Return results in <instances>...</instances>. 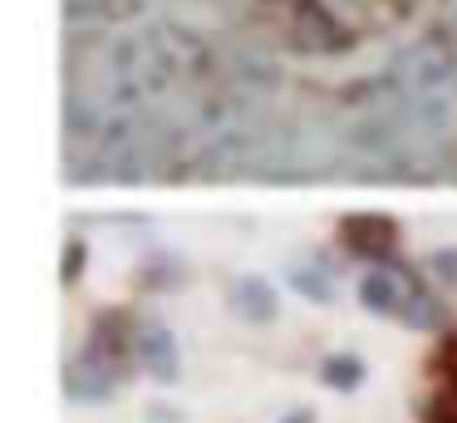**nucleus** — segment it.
Segmentation results:
<instances>
[{
    "mask_svg": "<svg viewBox=\"0 0 457 423\" xmlns=\"http://www.w3.org/2000/svg\"><path fill=\"white\" fill-rule=\"evenodd\" d=\"M428 369L437 374V384H457V330L437 344V354H433V364H428Z\"/></svg>",
    "mask_w": 457,
    "mask_h": 423,
    "instance_id": "obj_3",
    "label": "nucleus"
},
{
    "mask_svg": "<svg viewBox=\"0 0 457 423\" xmlns=\"http://www.w3.org/2000/svg\"><path fill=\"white\" fill-rule=\"evenodd\" d=\"M428 423H457V384H437L428 399Z\"/></svg>",
    "mask_w": 457,
    "mask_h": 423,
    "instance_id": "obj_2",
    "label": "nucleus"
},
{
    "mask_svg": "<svg viewBox=\"0 0 457 423\" xmlns=\"http://www.w3.org/2000/svg\"><path fill=\"white\" fill-rule=\"evenodd\" d=\"M394 241H398V232L388 216H349L345 222V246L359 256H388Z\"/></svg>",
    "mask_w": 457,
    "mask_h": 423,
    "instance_id": "obj_1",
    "label": "nucleus"
}]
</instances>
